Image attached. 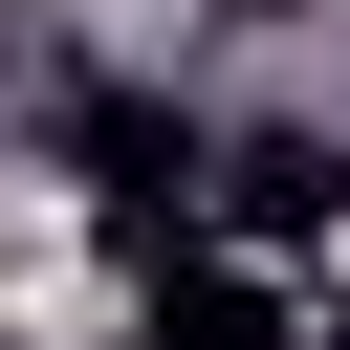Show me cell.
<instances>
[{"instance_id": "obj_1", "label": "cell", "mask_w": 350, "mask_h": 350, "mask_svg": "<svg viewBox=\"0 0 350 350\" xmlns=\"http://www.w3.org/2000/svg\"><path fill=\"white\" fill-rule=\"evenodd\" d=\"M66 175H88L109 219H175V175H197V131H175V109H131V88H66Z\"/></svg>"}, {"instance_id": "obj_2", "label": "cell", "mask_w": 350, "mask_h": 350, "mask_svg": "<svg viewBox=\"0 0 350 350\" xmlns=\"http://www.w3.org/2000/svg\"><path fill=\"white\" fill-rule=\"evenodd\" d=\"M153 350H306V328H284V284H241V262H153Z\"/></svg>"}, {"instance_id": "obj_3", "label": "cell", "mask_w": 350, "mask_h": 350, "mask_svg": "<svg viewBox=\"0 0 350 350\" xmlns=\"http://www.w3.org/2000/svg\"><path fill=\"white\" fill-rule=\"evenodd\" d=\"M241 219H262V241H328V219H350V175H328L306 131H262V153H241Z\"/></svg>"}]
</instances>
